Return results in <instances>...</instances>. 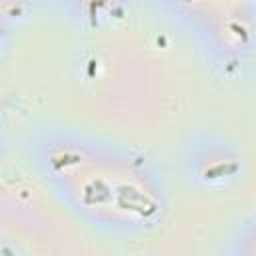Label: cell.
Here are the masks:
<instances>
[{"label":"cell","mask_w":256,"mask_h":256,"mask_svg":"<svg viewBox=\"0 0 256 256\" xmlns=\"http://www.w3.org/2000/svg\"><path fill=\"white\" fill-rule=\"evenodd\" d=\"M178 168L188 186L200 192H228L248 174V156L240 142L220 130H196L178 150Z\"/></svg>","instance_id":"obj_3"},{"label":"cell","mask_w":256,"mask_h":256,"mask_svg":"<svg viewBox=\"0 0 256 256\" xmlns=\"http://www.w3.org/2000/svg\"><path fill=\"white\" fill-rule=\"evenodd\" d=\"M150 6L220 76L236 78L256 64V0H154Z\"/></svg>","instance_id":"obj_2"},{"label":"cell","mask_w":256,"mask_h":256,"mask_svg":"<svg viewBox=\"0 0 256 256\" xmlns=\"http://www.w3.org/2000/svg\"><path fill=\"white\" fill-rule=\"evenodd\" d=\"M42 186L82 224L108 238L158 230L172 206L168 180L144 150L70 124H44L26 144Z\"/></svg>","instance_id":"obj_1"},{"label":"cell","mask_w":256,"mask_h":256,"mask_svg":"<svg viewBox=\"0 0 256 256\" xmlns=\"http://www.w3.org/2000/svg\"><path fill=\"white\" fill-rule=\"evenodd\" d=\"M224 256H256V210L232 226L224 242Z\"/></svg>","instance_id":"obj_4"},{"label":"cell","mask_w":256,"mask_h":256,"mask_svg":"<svg viewBox=\"0 0 256 256\" xmlns=\"http://www.w3.org/2000/svg\"><path fill=\"white\" fill-rule=\"evenodd\" d=\"M2 256H22V254L18 252V246H12L8 240H4V244H2Z\"/></svg>","instance_id":"obj_5"}]
</instances>
